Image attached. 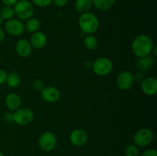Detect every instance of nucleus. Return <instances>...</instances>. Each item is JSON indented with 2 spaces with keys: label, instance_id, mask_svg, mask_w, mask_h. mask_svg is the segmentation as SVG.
Masks as SVG:
<instances>
[{
  "label": "nucleus",
  "instance_id": "f257e3e1",
  "mask_svg": "<svg viewBox=\"0 0 157 156\" xmlns=\"http://www.w3.org/2000/svg\"><path fill=\"white\" fill-rule=\"evenodd\" d=\"M154 44L153 39L147 35H140L134 38L132 43L133 53L137 58H141L151 54Z\"/></svg>",
  "mask_w": 157,
  "mask_h": 156
},
{
  "label": "nucleus",
  "instance_id": "f03ea898",
  "mask_svg": "<svg viewBox=\"0 0 157 156\" xmlns=\"http://www.w3.org/2000/svg\"><path fill=\"white\" fill-rule=\"evenodd\" d=\"M78 24L84 35H92L98 30L100 22L94 14L88 12L81 14L78 19Z\"/></svg>",
  "mask_w": 157,
  "mask_h": 156
},
{
  "label": "nucleus",
  "instance_id": "7ed1b4c3",
  "mask_svg": "<svg viewBox=\"0 0 157 156\" xmlns=\"http://www.w3.org/2000/svg\"><path fill=\"white\" fill-rule=\"evenodd\" d=\"M15 15L19 20H29L32 18L35 12L34 6L28 0H20L17 2L14 8Z\"/></svg>",
  "mask_w": 157,
  "mask_h": 156
},
{
  "label": "nucleus",
  "instance_id": "20e7f679",
  "mask_svg": "<svg viewBox=\"0 0 157 156\" xmlns=\"http://www.w3.org/2000/svg\"><path fill=\"white\" fill-rule=\"evenodd\" d=\"M92 69L95 74L98 76H107L113 69V64L109 58L101 57L92 63Z\"/></svg>",
  "mask_w": 157,
  "mask_h": 156
},
{
  "label": "nucleus",
  "instance_id": "39448f33",
  "mask_svg": "<svg viewBox=\"0 0 157 156\" xmlns=\"http://www.w3.org/2000/svg\"><path fill=\"white\" fill-rule=\"evenodd\" d=\"M153 139V134L150 129L143 128L138 130L133 136V141L136 146L145 147L150 145Z\"/></svg>",
  "mask_w": 157,
  "mask_h": 156
},
{
  "label": "nucleus",
  "instance_id": "423d86ee",
  "mask_svg": "<svg viewBox=\"0 0 157 156\" xmlns=\"http://www.w3.org/2000/svg\"><path fill=\"white\" fill-rule=\"evenodd\" d=\"M14 122L19 125H25L31 123L34 119V113L30 109L19 108L13 113Z\"/></svg>",
  "mask_w": 157,
  "mask_h": 156
},
{
  "label": "nucleus",
  "instance_id": "0eeeda50",
  "mask_svg": "<svg viewBox=\"0 0 157 156\" xmlns=\"http://www.w3.org/2000/svg\"><path fill=\"white\" fill-rule=\"evenodd\" d=\"M57 139L52 132H44L38 139V145L44 151H51L55 148Z\"/></svg>",
  "mask_w": 157,
  "mask_h": 156
},
{
  "label": "nucleus",
  "instance_id": "6e6552de",
  "mask_svg": "<svg viewBox=\"0 0 157 156\" xmlns=\"http://www.w3.org/2000/svg\"><path fill=\"white\" fill-rule=\"evenodd\" d=\"M5 31L11 36H20L25 32V24L19 19L12 18L6 21Z\"/></svg>",
  "mask_w": 157,
  "mask_h": 156
},
{
  "label": "nucleus",
  "instance_id": "1a4fd4ad",
  "mask_svg": "<svg viewBox=\"0 0 157 156\" xmlns=\"http://www.w3.org/2000/svg\"><path fill=\"white\" fill-rule=\"evenodd\" d=\"M134 83L133 75L130 71H122L117 77V85L122 90H127L131 88Z\"/></svg>",
  "mask_w": 157,
  "mask_h": 156
},
{
  "label": "nucleus",
  "instance_id": "9d476101",
  "mask_svg": "<svg viewBox=\"0 0 157 156\" xmlns=\"http://www.w3.org/2000/svg\"><path fill=\"white\" fill-rule=\"evenodd\" d=\"M41 98L45 102L53 103L59 100L61 97V93L59 90L55 87H44L41 91Z\"/></svg>",
  "mask_w": 157,
  "mask_h": 156
},
{
  "label": "nucleus",
  "instance_id": "9b49d317",
  "mask_svg": "<svg viewBox=\"0 0 157 156\" xmlns=\"http://www.w3.org/2000/svg\"><path fill=\"white\" fill-rule=\"evenodd\" d=\"M88 136L87 133L81 128H77L71 132L70 135V141L75 146L81 147L87 142Z\"/></svg>",
  "mask_w": 157,
  "mask_h": 156
},
{
  "label": "nucleus",
  "instance_id": "f8f14e48",
  "mask_svg": "<svg viewBox=\"0 0 157 156\" xmlns=\"http://www.w3.org/2000/svg\"><path fill=\"white\" fill-rule=\"evenodd\" d=\"M31 45L32 48L36 49V50H40L45 47L48 42L47 35L42 32H36L32 35L30 38Z\"/></svg>",
  "mask_w": 157,
  "mask_h": 156
},
{
  "label": "nucleus",
  "instance_id": "ddd939ff",
  "mask_svg": "<svg viewBox=\"0 0 157 156\" xmlns=\"http://www.w3.org/2000/svg\"><path fill=\"white\" fill-rule=\"evenodd\" d=\"M143 93L148 96H153L157 93V80L155 77H147L141 83Z\"/></svg>",
  "mask_w": 157,
  "mask_h": 156
},
{
  "label": "nucleus",
  "instance_id": "4468645a",
  "mask_svg": "<svg viewBox=\"0 0 157 156\" xmlns=\"http://www.w3.org/2000/svg\"><path fill=\"white\" fill-rule=\"evenodd\" d=\"M15 50L20 57L27 58L32 54V47L28 40L20 39L15 44Z\"/></svg>",
  "mask_w": 157,
  "mask_h": 156
},
{
  "label": "nucleus",
  "instance_id": "2eb2a0df",
  "mask_svg": "<svg viewBox=\"0 0 157 156\" xmlns=\"http://www.w3.org/2000/svg\"><path fill=\"white\" fill-rule=\"evenodd\" d=\"M5 104L8 110L10 111H15L18 110L21 105V97L17 93H11L6 96L5 99Z\"/></svg>",
  "mask_w": 157,
  "mask_h": 156
},
{
  "label": "nucleus",
  "instance_id": "dca6fc26",
  "mask_svg": "<svg viewBox=\"0 0 157 156\" xmlns=\"http://www.w3.org/2000/svg\"><path fill=\"white\" fill-rule=\"evenodd\" d=\"M155 64V58L152 55H148L144 58H139L136 63V68L140 72H147Z\"/></svg>",
  "mask_w": 157,
  "mask_h": 156
},
{
  "label": "nucleus",
  "instance_id": "f3484780",
  "mask_svg": "<svg viewBox=\"0 0 157 156\" xmlns=\"http://www.w3.org/2000/svg\"><path fill=\"white\" fill-rule=\"evenodd\" d=\"M92 6H93V0H76L75 4L77 12L81 14L88 12Z\"/></svg>",
  "mask_w": 157,
  "mask_h": 156
},
{
  "label": "nucleus",
  "instance_id": "a211bd4d",
  "mask_svg": "<svg viewBox=\"0 0 157 156\" xmlns=\"http://www.w3.org/2000/svg\"><path fill=\"white\" fill-rule=\"evenodd\" d=\"M41 23L40 21L36 18H31L27 20L25 24V30L27 31L29 33H35L38 32L40 28Z\"/></svg>",
  "mask_w": 157,
  "mask_h": 156
},
{
  "label": "nucleus",
  "instance_id": "6ab92c4d",
  "mask_svg": "<svg viewBox=\"0 0 157 156\" xmlns=\"http://www.w3.org/2000/svg\"><path fill=\"white\" fill-rule=\"evenodd\" d=\"M115 0H93V5L100 11H107L114 5Z\"/></svg>",
  "mask_w": 157,
  "mask_h": 156
},
{
  "label": "nucleus",
  "instance_id": "aec40b11",
  "mask_svg": "<svg viewBox=\"0 0 157 156\" xmlns=\"http://www.w3.org/2000/svg\"><path fill=\"white\" fill-rule=\"evenodd\" d=\"M6 83L9 87L15 88V87L19 86L20 83H21V77H20L19 74L16 72H11L7 75Z\"/></svg>",
  "mask_w": 157,
  "mask_h": 156
},
{
  "label": "nucleus",
  "instance_id": "412c9836",
  "mask_svg": "<svg viewBox=\"0 0 157 156\" xmlns=\"http://www.w3.org/2000/svg\"><path fill=\"white\" fill-rule=\"evenodd\" d=\"M84 45L87 50H95L98 46V38L92 35H87V36L84 38Z\"/></svg>",
  "mask_w": 157,
  "mask_h": 156
},
{
  "label": "nucleus",
  "instance_id": "4be33fe9",
  "mask_svg": "<svg viewBox=\"0 0 157 156\" xmlns=\"http://www.w3.org/2000/svg\"><path fill=\"white\" fill-rule=\"evenodd\" d=\"M15 15V11H14V9L12 6H6L1 9V12H0V16H1V18L2 19L6 20V21L12 19Z\"/></svg>",
  "mask_w": 157,
  "mask_h": 156
},
{
  "label": "nucleus",
  "instance_id": "5701e85b",
  "mask_svg": "<svg viewBox=\"0 0 157 156\" xmlns=\"http://www.w3.org/2000/svg\"><path fill=\"white\" fill-rule=\"evenodd\" d=\"M139 148L136 145H129L125 150L126 156H138L139 155Z\"/></svg>",
  "mask_w": 157,
  "mask_h": 156
},
{
  "label": "nucleus",
  "instance_id": "b1692460",
  "mask_svg": "<svg viewBox=\"0 0 157 156\" xmlns=\"http://www.w3.org/2000/svg\"><path fill=\"white\" fill-rule=\"evenodd\" d=\"M32 2L38 7H47L53 2V0H32Z\"/></svg>",
  "mask_w": 157,
  "mask_h": 156
},
{
  "label": "nucleus",
  "instance_id": "393cba45",
  "mask_svg": "<svg viewBox=\"0 0 157 156\" xmlns=\"http://www.w3.org/2000/svg\"><path fill=\"white\" fill-rule=\"evenodd\" d=\"M32 87H33L36 91H41V90L44 88V84L42 80H35L32 83Z\"/></svg>",
  "mask_w": 157,
  "mask_h": 156
},
{
  "label": "nucleus",
  "instance_id": "a878e982",
  "mask_svg": "<svg viewBox=\"0 0 157 156\" xmlns=\"http://www.w3.org/2000/svg\"><path fill=\"white\" fill-rule=\"evenodd\" d=\"M145 78H146L145 74H144V73H143V72L138 71L136 74L133 75V80H134V82L136 81V82L142 83L143 80H144Z\"/></svg>",
  "mask_w": 157,
  "mask_h": 156
},
{
  "label": "nucleus",
  "instance_id": "bb28decb",
  "mask_svg": "<svg viewBox=\"0 0 157 156\" xmlns=\"http://www.w3.org/2000/svg\"><path fill=\"white\" fill-rule=\"evenodd\" d=\"M3 118H4V120L8 123H12L14 122L13 113H11V112H7V113H5Z\"/></svg>",
  "mask_w": 157,
  "mask_h": 156
},
{
  "label": "nucleus",
  "instance_id": "cd10ccee",
  "mask_svg": "<svg viewBox=\"0 0 157 156\" xmlns=\"http://www.w3.org/2000/svg\"><path fill=\"white\" fill-rule=\"evenodd\" d=\"M7 73L6 70L0 69V85L3 84L6 82V78H7Z\"/></svg>",
  "mask_w": 157,
  "mask_h": 156
},
{
  "label": "nucleus",
  "instance_id": "c85d7f7f",
  "mask_svg": "<svg viewBox=\"0 0 157 156\" xmlns=\"http://www.w3.org/2000/svg\"><path fill=\"white\" fill-rule=\"evenodd\" d=\"M141 156H157V152L155 149H147L143 153V154Z\"/></svg>",
  "mask_w": 157,
  "mask_h": 156
},
{
  "label": "nucleus",
  "instance_id": "c756f323",
  "mask_svg": "<svg viewBox=\"0 0 157 156\" xmlns=\"http://www.w3.org/2000/svg\"><path fill=\"white\" fill-rule=\"evenodd\" d=\"M53 2L58 7H63L67 2V0H53Z\"/></svg>",
  "mask_w": 157,
  "mask_h": 156
},
{
  "label": "nucleus",
  "instance_id": "7c9ffc66",
  "mask_svg": "<svg viewBox=\"0 0 157 156\" xmlns=\"http://www.w3.org/2000/svg\"><path fill=\"white\" fill-rule=\"evenodd\" d=\"M2 1L6 6H12H12L16 4L18 0H2Z\"/></svg>",
  "mask_w": 157,
  "mask_h": 156
},
{
  "label": "nucleus",
  "instance_id": "2f4dec72",
  "mask_svg": "<svg viewBox=\"0 0 157 156\" xmlns=\"http://www.w3.org/2000/svg\"><path fill=\"white\" fill-rule=\"evenodd\" d=\"M5 32L2 28H0V43L2 42L5 39Z\"/></svg>",
  "mask_w": 157,
  "mask_h": 156
},
{
  "label": "nucleus",
  "instance_id": "473e14b6",
  "mask_svg": "<svg viewBox=\"0 0 157 156\" xmlns=\"http://www.w3.org/2000/svg\"><path fill=\"white\" fill-rule=\"evenodd\" d=\"M151 55L152 56H153L154 58H156L157 56V47L156 46H153V49H152V51H151Z\"/></svg>",
  "mask_w": 157,
  "mask_h": 156
},
{
  "label": "nucleus",
  "instance_id": "72a5a7b5",
  "mask_svg": "<svg viewBox=\"0 0 157 156\" xmlns=\"http://www.w3.org/2000/svg\"><path fill=\"white\" fill-rule=\"evenodd\" d=\"M2 23V18L1 16H0V26H1Z\"/></svg>",
  "mask_w": 157,
  "mask_h": 156
},
{
  "label": "nucleus",
  "instance_id": "f704fd0d",
  "mask_svg": "<svg viewBox=\"0 0 157 156\" xmlns=\"http://www.w3.org/2000/svg\"><path fill=\"white\" fill-rule=\"evenodd\" d=\"M0 156H4V154H3L1 151H0Z\"/></svg>",
  "mask_w": 157,
  "mask_h": 156
}]
</instances>
